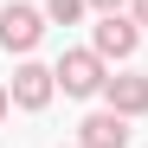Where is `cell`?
<instances>
[{
    "mask_svg": "<svg viewBox=\"0 0 148 148\" xmlns=\"http://www.w3.org/2000/svg\"><path fill=\"white\" fill-rule=\"evenodd\" d=\"M7 90H13V110H45V103H52V90H58V71L26 58V64L13 71V84H7Z\"/></svg>",
    "mask_w": 148,
    "mask_h": 148,
    "instance_id": "obj_3",
    "label": "cell"
},
{
    "mask_svg": "<svg viewBox=\"0 0 148 148\" xmlns=\"http://www.w3.org/2000/svg\"><path fill=\"white\" fill-rule=\"evenodd\" d=\"M103 103H110L116 116H148V77H142V71L110 77V84H103Z\"/></svg>",
    "mask_w": 148,
    "mask_h": 148,
    "instance_id": "obj_6",
    "label": "cell"
},
{
    "mask_svg": "<svg viewBox=\"0 0 148 148\" xmlns=\"http://www.w3.org/2000/svg\"><path fill=\"white\" fill-rule=\"evenodd\" d=\"M135 45H142V26L122 19V13H103L97 32H90V52L97 58H135Z\"/></svg>",
    "mask_w": 148,
    "mask_h": 148,
    "instance_id": "obj_4",
    "label": "cell"
},
{
    "mask_svg": "<svg viewBox=\"0 0 148 148\" xmlns=\"http://www.w3.org/2000/svg\"><path fill=\"white\" fill-rule=\"evenodd\" d=\"M77 148H129V116L116 110H97L77 122Z\"/></svg>",
    "mask_w": 148,
    "mask_h": 148,
    "instance_id": "obj_5",
    "label": "cell"
},
{
    "mask_svg": "<svg viewBox=\"0 0 148 148\" xmlns=\"http://www.w3.org/2000/svg\"><path fill=\"white\" fill-rule=\"evenodd\" d=\"M90 7H97V13H122V0H90Z\"/></svg>",
    "mask_w": 148,
    "mask_h": 148,
    "instance_id": "obj_9",
    "label": "cell"
},
{
    "mask_svg": "<svg viewBox=\"0 0 148 148\" xmlns=\"http://www.w3.org/2000/svg\"><path fill=\"white\" fill-rule=\"evenodd\" d=\"M39 39H45V7H26V0L0 7V45L7 52H32Z\"/></svg>",
    "mask_w": 148,
    "mask_h": 148,
    "instance_id": "obj_2",
    "label": "cell"
},
{
    "mask_svg": "<svg viewBox=\"0 0 148 148\" xmlns=\"http://www.w3.org/2000/svg\"><path fill=\"white\" fill-rule=\"evenodd\" d=\"M90 0H45V19H58V26H77Z\"/></svg>",
    "mask_w": 148,
    "mask_h": 148,
    "instance_id": "obj_7",
    "label": "cell"
},
{
    "mask_svg": "<svg viewBox=\"0 0 148 148\" xmlns=\"http://www.w3.org/2000/svg\"><path fill=\"white\" fill-rule=\"evenodd\" d=\"M7 110H13V90H7V84H0V122H7Z\"/></svg>",
    "mask_w": 148,
    "mask_h": 148,
    "instance_id": "obj_8",
    "label": "cell"
},
{
    "mask_svg": "<svg viewBox=\"0 0 148 148\" xmlns=\"http://www.w3.org/2000/svg\"><path fill=\"white\" fill-rule=\"evenodd\" d=\"M110 58H97L90 52V45H84V52H64L52 71H58V90L64 97H103V84H110V71H103Z\"/></svg>",
    "mask_w": 148,
    "mask_h": 148,
    "instance_id": "obj_1",
    "label": "cell"
},
{
    "mask_svg": "<svg viewBox=\"0 0 148 148\" xmlns=\"http://www.w3.org/2000/svg\"><path fill=\"white\" fill-rule=\"evenodd\" d=\"M129 7H135V26H148V0H129Z\"/></svg>",
    "mask_w": 148,
    "mask_h": 148,
    "instance_id": "obj_10",
    "label": "cell"
}]
</instances>
